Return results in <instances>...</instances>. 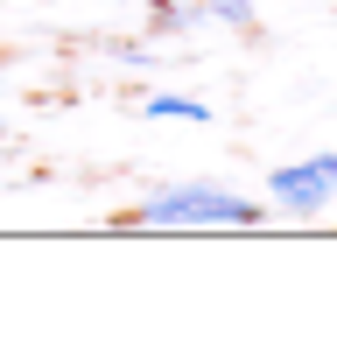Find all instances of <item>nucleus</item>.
I'll return each mask as SVG.
<instances>
[{"label":"nucleus","mask_w":337,"mask_h":351,"mask_svg":"<svg viewBox=\"0 0 337 351\" xmlns=\"http://www.w3.org/2000/svg\"><path fill=\"white\" fill-rule=\"evenodd\" d=\"M267 197H274V211H288V218H316L323 204L337 197V155L274 169V176H267Z\"/></svg>","instance_id":"2"},{"label":"nucleus","mask_w":337,"mask_h":351,"mask_svg":"<svg viewBox=\"0 0 337 351\" xmlns=\"http://www.w3.org/2000/svg\"><path fill=\"white\" fill-rule=\"evenodd\" d=\"M148 120H190V127H204L211 106H204V99H183V92H155V99H148Z\"/></svg>","instance_id":"3"},{"label":"nucleus","mask_w":337,"mask_h":351,"mask_svg":"<svg viewBox=\"0 0 337 351\" xmlns=\"http://www.w3.org/2000/svg\"><path fill=\"white\" fill-rule=\"evenodd\" d=\"M127 225H260V204H253L246 190L176 183V190H155L148 204H134Z\"/></svg>","instance_id":"1"},{"label":"nucleus","mask_w":337,"mask_h":351,"mask_svg":"<svg viewBox=\"0 0 337 351\" xmlns=\"http://www.w3.org/2000/svg\"><path fill=\"white\" fill-rule=\"evenodd\" d=\"M204 14H246V0H204V8H190L183 21H204Z\"/></svg>","instance_id":"4"}]
</instances>
